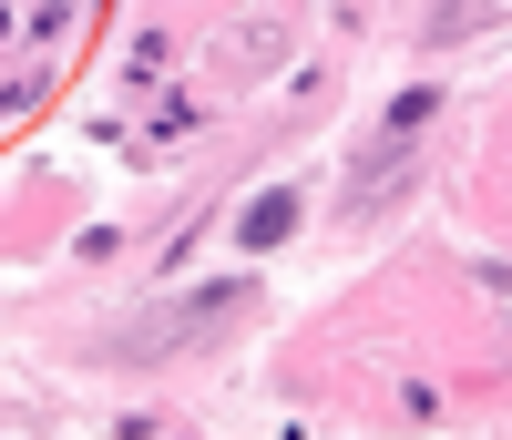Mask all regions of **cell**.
Wrapping results in <instances>:
<instances>
[{
    "label": "cell",
    "mask_w": 512,
    "mask_h": 440,
    "mask_svg": "<svg viewBox=\"0 0 512 440\" xmlns=\"http://www.w3.org/2000/svg\"><path fill=\"white\" fill-rule=\"evenodd\" d=\"M287 226H297V195H267V205H256V215H246V246H277Z\"/></svg>",
    "instance_id": "6da1fadb"
}]
</instances>
